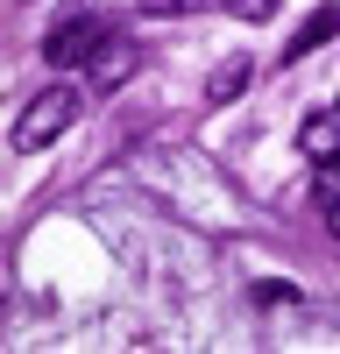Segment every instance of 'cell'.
<instances>
[{
  "label": "cell",
  "instance_id": "1",
  "mask_svg": "<svg viewBox=\"0 0 340 354\" xmlns=\"http://www.w3.org/2000/svg\"><path fill=\"white\" fill-rule=\"evenodd\" d=\"M71 121H78V93H71V85H50V93H36V100L21 106V121H15V149L36 156V149H50V142L64 135Z\"/></svg>",
  "mask_w": 340,
  "mask_h": 354
},
{
  "label": "cell",
  "instance_id": "2",
  "mask_svg": "<svg viewBox=\"0 0 340 354\" xmlns=\"http://www.w3.org/2000/svg\"><path fill=\"white\" fill-rule=\"evenodd\" d=\"M100 43H106V21L100 15H64L43 36V57H50V71H71V64H93Z\"/></svg>",
  "mask_w": 340,
  "mask_h": 354
},
{
  "label": "cell",
  "instance_id": "3",
  "mask_svg": "<svg viewBox=\"0 0 340 354\" xmlns=\"http://www.w3.org/2000/svg\"><path fill=\"white\" fill-rule=\"evenodd\" d=\"M135 64H142V50H135V43H121V36H106V43L93 50V64H85V71H93V93H113V85H128V78H135Z\"/></svg>",
  "mask_w": 340,
  "mask_h": 354
},
{
  "label": "cell",
  "instance_id": "4",
  "mask_svg": "<svg viewBox=\"0 0 340 354\" xmlns=\"http://www.w3.org/2000/svg\"><path fill=\"white\" fill-rule=\"evenodd\" d=\"M340 36V8H312L305 21H298V36L283 43V64H298V57H312L319 43H333Z\"/></svg>",
  "mask_w": 340,
  "mask_h": 354
},
{
  "label": "cell",
  "instance_id": "5",
  "mask_svg": "<svg viewBox=\"0 0 340 354\" xmlns=\"http://www.w3.org/2000/svg\"><path fill=\"white\" fill-rule=\"evenodd\" d=\"M298 149H305L312 163H326V156H340V106H333V113H312V121L298 128Z\"/></svg>",
  "mask_w": 340,
  "mask_h": 354
},
{
  "label": "cell",
  "instance_id": "6",
  "mask_svg": "<svg viewBox=\"0 0 340 354\" xmlns=\"http://www.w3.org/2000/svg\"><path fill=\"white\" fill-rule=\"evenodd\" d=\"M248 71H255L248 57H227V64L206 78V100H220V106H227V100H241V93H248Z\"/></svg>",
  "mask_w": 340,
  "mask_h": 354
},
{
  "label": "cell",
  "instance_id": "7",
  "mask_svg": "<svg viewBox=\"0 0 340 354\" xmlns=\"http://www.w3.org/2000/svg\"><path fill=\"white\" fill-rule=\"evenodd\" d=\"M312 198H319V213H326V205L340 198V156H326L319 170H312Z\"/></svg>",
  "mask_w": 340,
  "mask_h": 354
},
{
  "label": "cell",
  "instance_id": "8",
  "mask_svg": "<svg viewBox=\"0 0 340 354\" xmlns=\"http://www.w3.org/2000/svg\"><path fill=\"white\" fill-rule=\"evenodd\" d=\"M291 298H298L291 283H255V305H291Z\"/></svg>",
  "mask_w": 340,
  "mask_h": 354
},
{
  "label": "cell",
  "instance_id": "9",
  "mask_svg": "<svg viewBox=\"0 0 340 354\" xmlns=\"http://www.w3.org/2000/svg\"><path fill=\"white\" fill-rule=\"evenodd\" d=\"M185 8H198V0H149V15H185Z\"/></svg>",
  "mask_w": 340,
  "mask_h": 354
},
{
  "label": "cell",
  "instance_id": "10",
  "mask_svg": "<svg viewBox=\"0 0 340 354\" xmlns=\"http://www.w3.org/2000/svg\"><path fill=\"white\" fill-rule=\"evenodd\" d=\"M326 234H333V241H340V198L326 205Z\"/></svg>",
  "mask_w": 340,
  "mask_h": 354
}]
</instances>
